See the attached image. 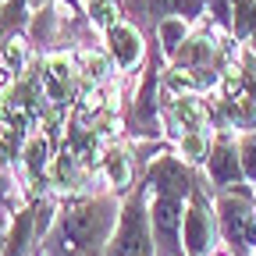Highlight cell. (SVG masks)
Wrapping results in <instances>:
<instances>
[{"mask_svg":"<svg viewBox=\"0 0 256 256\" xmlns=\"http://www.w3.org/2000/svg\"><path fill=\"white\" fill-rule=\"evenodd\" d=\"M214 206L220 246L228 249V256H256V188L235 185L214 192Z\"/></svg>","mask_w":256,"mask_h":256,"instance_id":"3957f363","label":"cell"},{"mask_svg":"<svg viewBox=\"0 0 256 256\" xmlns=\"http://www.w3.org/2000/svg\"><path fill=\"white\" fill-rule=\"evenodd\" d=\"M232 36L256 54V0H235L232 14Z\"/></svg>","mask_w":256,"mask_h":256,"instance_id":"4fadbf2b","label":"cell"},{"mask_svg":"<svg viewBox=\"0 0 256 256\" xmlns=\"http://www.w3.org/2000/svg\"><path fill=\"white\" fill-rule=\"evenodd\" d=\"M185 206H188V196H178V192H150V220H153L156 256H185V242H182Z\"/></svg>","mask_w":256,"mask_h":256,"instance_id":"8992f818","label":"cell"},{"mask_svg":"<svg viewBox=\"0 0 256 256\" xmlns=\"http://www.w3.org/2000/svg\"><path fill=\"white\" fill-rule=\"evenodd\" d=\"M121 203L124 196H118V192H92V196L64 200L50 235L43 238L46 256H104L118 228Z\"/></svg>","mask_w":256,"mask_h":256,"instance_id":"6da1fadb","label":"cell"},{"mask_svg":"<svg viewBox=\"0 0 256 256\" xmlns=\"http://www.w3.org/2000/svg\"><path fill=\"white\" fill-rule=\"evenodd\" d=\"M100 178H104V188L107 192H118V196H128L139 178H142V168L136 160V150H132V139H118L104 150V160H100Z\"/></svg>","mask_w":256,"mask_h":256,"instance_id":"30bf717a","label":"cell"},{"mask_svg":"<svg viewBox=\"0 0 256 256\" xmlns=\"http://www.w3.org/2000/svg\"><path fill=\"white\" fill-rule=\"evenodd\" d=\"M203 171H206L214 192L235 188V185H249L246 171H242V156H238V132H232V128H217Z\"/></svg>","mask_w":256,"mask_h":256,"instance_id":"ba28073f","label":"cell"},{"mask_svg":"<svg viewBox=\"0 0 256 256\" xmlns=\"http://www.w3.org/2000/svg\"><path fill=\"white\" fill-rule=\"evenodd\" d=\"M168 57L160 54L156 40L150 43V60L136 75V86L124 100V136L132 142H156L164 139V118H160V75Z\"/></svg>","mask_w":256,"mask_h":256,"instance_id":"7a4b0ae2","label":"cell"},{"mask_svg":"<svg viewBox=\"0 0 256 256\" xmlns=\"http://www.w3.org/2000/svg\"><path fill=\"white\" fill-rule=\"evenodd\" d=\"M11 224H14V210L8 203H0V256L8 249V235H11Z\"/></svg>","mask_w":256,"mask_h":256,"instance_id":"ac0fdd59","label":"cell"},{"mask_svg":"<svg viewBox=\"0 0 256 256\" xmlns=\"http://www.w3.org/2000/svg\"><path fill=\"white\" fill-rule=\"evenodd\" d=\"M192 28H196V22H185V18H164L156 25V46L160 54H164L168 60L178 54V46L192 36Z\"/></svg>","mask_w":256,"mask_h":256,"instance_id":"7c38bea8","label":"cell"},{"mask_svg":"<svg viewBox=\"0 0 256 256\" xmlns=\"http://www.w3.org/2000/svg\"><path fill=\"white\" fill-rule=\"evenodd\" d=\"M104 256H156L153 246V220H150V185L139 178V185L124 196L118 228L107 242Z\"/></svg>","mask_w":256,"mask_h":256,"instance_id":"277c9868","label":"cell"},{"mask_svg":"<svg viewBox=\"0 0 256 256\" xmlns=\"http://www.w3.org/2000/svg\"><path fill=\"white\" fill-rule=\"evenodd\" d=\"M238 156H242L246 182L256 188V132H242L238 136Z\"/></svg>","mask_w":256,"mask_h":256,"instance_id":"e0dca14e","label":"cell"},{"mask_svg":"<svg viewBox=\"0 0 256 256\" xmlns=\"http://www.w3.org/2000/svg\"><path fill=\"white\" fill-rule=\"evenodd\" d=\"M0 203H8L14 214L28 203V196H25V185H22V178L11 171V168H4L0 164Z\"/></svg>","mask_w":256,"mask_h":256,"instance_id":"2e32d148","label":"cell"},{"mask_svg":"<svg viewBox=\"0 0 256 256\" xmlns=\"http://www.w3.org/2000/svg\"><path fill=\"white\" fill-rule=\"evenodd\" d=\"M104 46H107V54L114 57L118 72L128 75V78L139 75V72H142V64L150 60V40H146L128 18L104 32Z\"/></svg>","mask_w":256,"mask_h":256,"instance_id":"9c48e42d","label":"cell"},{"mask_svg":"<svg viewBox=\"0 0 256 256\" xmlns=\"http://www.w3.org/2000/svg\"><path fill=\"white\" fill-rule=\"evenodd\" d=\"M214 256H228V252H214Z\"/></svg>","mask_w":256,"mask_h":256,"instance_id":"d6986e66","label":"cell"},{"mask_svg":"<svg viewBox=\"0 0 256 256\" xmlns=\"http://www.w3.org/2000/svg\"><path fill=\"white\" fill-rule=\"evenodd\" d=\"M182 242H185V256H214L217 246H220L217 206H214V188H210L206 171H200V182H196V188H192V196H188Z\"/></svg>","mask_w":256,"mask_h":256,"instance_id":"5b68a950","label":"cell"},{"mask_svg":"<svg viewBox=\"0 0 256 256\" xmlns=\"http://www.w3.org/2000/svg\"><path fill=\"white\" fill-rule=\"evenodd\" d=\"M86 18L100 32H107L118 22H124V4L121 0H86Z\"/></svg>","mask_w":256,"mask_h":256,"instance_id":"9a60e30c","label":"cell"},{"mask_svg":"<svg viewBox=\"0 0 256 256\" xmlns=\"http://www.w3.org/2000/svg\"><path fill=\"white\" fill-rule=\"evenodd\" d=\"M160 89H164L168 96H196V92H203L200 78L192 75L188 68H178V64H168V68H164V75H160Z\"/></svg>","mask_w":256,"mask_h":256,"instance_id":"5bb4252c","label":"cell"},{"mask_svg":"<svg viewBox=\"0 0 256 256\" xmlns=\"http://www.w3.org/2000/svg\"><path fill=\"white\" fill-rule=\"evenodd\" d=\"M121 4H124V18L150 43L156 40V25L164 18H185V22L206 18V0H121Z\"/></svg>","mask_w":256,"mask_h":256,"instance_id":"52a82bcc","label":"cell"},{"mask_svg":"<svg viewBox=\"0 0 256 256\" xmlns=\"http://www.w3.org/2000/svg\"><path fill=\"white\" fill-rule=\"evenodd\" d=\"M210 142H214V132H200V128H192V132H182L174 139V153L185 160V164L203 168L206 164V153H210Z\"/></svg>","mask_w":256,"mask_h":256,"instance_id":"8fae6325","label":"cell"}]
</instances>
